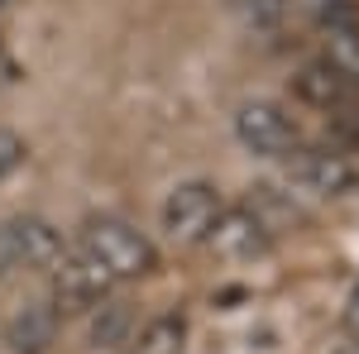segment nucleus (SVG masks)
Wrapping results in <instances>:
<instances>
[{
    "label": "nucleus",
    "instance_id": "obj_1",
    "mask_svg": "<svg viewBox=\"0 0 359 354\" xmlns=\"http://www.w3.org/2000/svg\"><path fill=\"white\" fill-rule=\"evenodd\" d=\"M287 177L302 191L326 196V201L355 196L359 191V149H345V144H302L287 158Z\"/></svg>",
    "mask_w": 359,
    "mask_h": 354
},
{
    "label": "nucleus",
    "instance_id": "obj_2",
    "mask_svg": "<svg viewBox=\"0 0 359 354\" xmlns=\"http://www.w3.org/2000/svg\"><path fill=\"white\" fill-rule=\"evenodd\" d=\"M221 211H225L221 187H211V182H177L163 196V211H158L163 240L168 245H182V249L206 245V235L221 220Z\"/></svg>",
    "mask_w": 359,
    "mask_h": 354
},
{
    "label": "nucleus",
    "instance_id": "obj_3",
    "mask_svg": "<svg viewBox=\"0 0 359 354\" xmlns=\"http://www.w3.org/2000/svg\"><path fill=\"white\" fill-rule=\"evenodd\" d=\"M235 139L245 144L254 158H283V163L306 144L297 120L283 106H273V101H245V106L235 110Z\"/></svg>",
    "mask_w": 359,
    "mask_h": 354
},
{
    "label": "nucleus",
    "instance_id": "obj_4",
    "mask_svg": "<svg viewBox=\"0 0 359 354\" xmlns=\"http://www.w3.org/2000/svg\"><path fill=\"white\" fill-rule=\"evenodd\" d=\"M273 240H278L273 230L254 216L245 201H235V206H225L221 220L211 225L206 249L221 254V259H230V264H254V259H264V254L273 249Z\"/></svg>",
    "mask_w": 359,
    "mask_h": 354
},
{
    "label": "nucleus",
    "instance_id": "obj_5",
    "mask_svg": "<svg viewBox=\"0 0 359 354\" xmlns=\"http://www.w3.org/2000/svg\"><path fill=\"white\" fill-rule=\"evenodd\" d=\"M292 96L321 115H355L359 110V86L340 67H331L326 57H306L292 72Z\"/></svg>",
    "mask_w": 359,
    "mask_h": 354
},
{
    "label": "nucleus",
    "instance_id": "obj_6",
    "mask_svg": "<svg viewBox=\"0 0 359 354\" xmlns=\"http://www.w3.org/2000/svg\"><path fill=\"white\" fill-rule=\"evenodd\" d=\"M57 321H62V306H57L53 297L48 301H29L25 311H15L10 326H5V345H10V354H43L57 340Z\"/></svg>",
    "mask_w": 359,
    "mask_h": 354
},
{
    "label": "nucleus",
    "instance_id": "obj_7",
    "mask_svg": "<svg viewBox=\"0 0 359 354\" xmlns=\"http://www.w3.org/2000/svg\"><path fill=\"white\" fill-rule=\"evenodd\" d=\"M125 354H187V321L177 311L154 316L149 326L135 330V340L125 345Z\"/></svg>",
    "mask_w": 359,
    "mask_h": 354
},
{
    "label": "nucleus",
    "instance_id": "obj_8",
    "mask_svg": "<svg viewBox=\"0 0 359 354\" xmlns=\"http://www.w3.org/2000/svg\"><path fill=\"white\" fill-rule=\"evenodd\" d=\"M91 350H115V345H130L135 340V326H130V311L125 301H96V316H91V330H86Z\"/></svg>",
    "mask_w": 359,
    "mask_h": 354
},
{
    "label": "nucleus",
    "instance_id": "obj_9",
    "mask_svg": "<svg viewBox=\"0 0 359 354\" xmlns=\"http://www.w3.org/2000/svg\"><path fill=\"white\" fill-rule=\"evenodd\" d=\"M245 206H249L259 220H264L273 235H283L287 225H297V220H302V206H297L287 191H278V187H249Z\"/></svg>",
    "mask_w": 359,
    "mask_h": 354
},
{
    "label": "nucleus",
    "instance_id": "obj_10",
    "mask_svg": "<svg viewBox=\"0 0 359 354\" xmlns=\"http://www.w3.org/2000/svg\"><path fill=\"white\" fill-rule=\"evenodd\" d=\"M326 62L331 67H340L350 82L359 86V25H350V29H326Z\"/></svg>",
    "mask_w": 359,
    "mask_h": 354
},
{
    "label": "nucleus",
    "instance_id": "obj_11",
    "mask_svg": "<svg viewBox=\"0 0 359 354\" xmlns=\"http://www.w3.org/2000/svg\"><path fill=\"white\" fill-rule=\"evenodd\" d=\"M235 10L254 34H273L283 25V15H287V0H235Z\"/></svg>",
    "mask_w": 359,
    "mask_h": 354
},
{
    "label": "nucleus",
    "instance_id": "obj_12",
    "mask_svg": "<svg viewBox=\"0 0 359 354\" xmlns=\"http://www.w3.org/2000/svg\"><path fill=\"white\" fill-rule=\"evenodd\" d=\"M25 139L15 135V130H0V182H5V177H10V172H15V168L25 163Z\"/></svg>",
    "mask_w": 359,
    "mask_h": 354
},
{
    "label": "nucleus",
    "instance_id": "obj_13",
    "mask_svg": "<svg viewBox=\"0 0 359 354\" xmlns=\"http://www.w3.org/2000/svg\"><path fill=\"white\" fill-rule=\"evenodd\" d=\"M20 268V249H15V225L10 220H0V278L5 273Z\"/></svg>",
    "mask_w": 359,
    "mask_h": 354
},
{
    "label": "nucleus",
    "instance_id": "obj_14",
    "mask_svg": "<svg viewBox=\"0 0 359 354\" xmlns=\"http://www.w3.org/2000/svg\"><path fill=\"white\" fill-rule=\"evenodd\" d=\"M20 77H25V72H20V62H15V53H10V48H5V39H0V91H5V86H15Z\"/></svg>",
    "mask_w": 359,
    "mask_h": 354
},
{
    "label": "nucleus",
    "instance_id": "obj_15",
    "mask_svg": "<svg viewBox=\"0 0 359 354\" xmlns=\"http://www.w3.org/2000/svg\"><path fill=\"white\" fill-rule=\"evenodd\" d=\"M345 330L359 340V287L350 292V301H345Z\"/></svg>",
    "mask_w": 359,
    "mask_h": 354
},
{
    "label": "nucleus",
    "instance_id": "obj_16",
    "mask_svg": "<svg viewBox=\"0 0 359 354\" xmlns=\"http://www.w3.org/2000/svg\"><path fill=\"white\" fill-rule=\"evenodd\" d=\"M5 5H10V0H0V10H5Z\"/></svg>",
    "mask_w": 359,
    "mask_h": 354
}]
</instances>
